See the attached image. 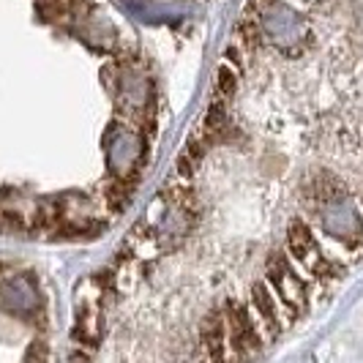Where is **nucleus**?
<instances>
[{
	"instance_id": "nucleus-1",
	"label": "nucleus",
	"mask_w": 363,
	"mask_h": 363,
	"mask_svg": "<svg viewBox=\"0 0 363 363\" xmlns=\"http://www.w3.org/2000/svg\"><path fill=\"white\" fill-rule=\"evenodd\" d=\"M265 284L273 290V295L279 298V303L284 306V311L292 320L306 309V281L295 273L290 265V259L284 255H273L268 259V271H265Z\"/></svg>"
},
{
	"instance_id": "nucleus-2",
	"label": "nucleus",
	"mask_w": 363,
	"mask_h": 363,
	"mask_svg": "<svg viewBox=\"0 0 363 363\" xmlns=\"http://www.w3.org/2000/svg\"><path fill=\"white\" fill-rule=\"evenodd\" d=\"M252 311H255L257 323H259V328H262V333H265L268 342L276 339V336L292 323V317L284 311V306L279 303V298L273 295V290L265 281L255 284V290H252Z\"/></svg>"
},
{
	"instance_id": "nucleus-3",
	"label": "nucleus",
	"mask_w": 363,
	"mask_h": 363,
	"mask_svg": "<svg viewBox=\"0 0 363 363\" xmlns=\"http://www.w3.org/2000/svg\"><path fill=\"white\" fill-rule=\"evenodd\" d=\"M287 255L292 259H298V262H306L309 268L320 259L314 233H311V227L303 218H295L290 227H287Z\"/></svg>"
},
{
	"instance_id": "nucleus-4",
	"label": "nucleus",
	"mask_w": 363,
	"mask_h": 363,
	"mask_svg": "<svg viewBox=\"0 0 363 363\" xmlns=\"http://www.w3.org/2000/svg\"><path fill=\"white\" fill-rule=\"evenodd\" d=\"M238 82H240V72H238L235 66H230L227 60H224V63H218L216 74H213V85H216V93H218V99H221V101H224V99H230V96L238 91Z\"/></svg>"
},
{
	"instance_id": "nucleus-5",
	"label": "nucleus",
	"mask_w": 363,
	"mask_h": 363,
	"mask_svg": "<svg viewBox=\"0 0 363 363\" xmlns=\"http://www.w3.org/2000/svg\"><path fill=\"white\" fill-rule=\"evenodd\" d=\"M224 128H227V109H224V101H216V104H211L208 112H205L202 134H218Z\"/></svg>"
},
{
	"instance_id": "nucleus-6",
	"label": "nucleus",
	"mask_w": 363,
	"mask_h": 363,
	"mask_svg": "<svg viewBox=\"0 0 363 363\" xmlns=\"http://www.w3.org/2000/svg\"><path fill=\"white\" fill-rule=\"evenodd\" d=\"M128 197H131V186H128L123 178H115V181L107 186V194H104V200H107V205L112 211H123V205L128 202Z\"/></svg>"
},
{
	"instance_id": "nucleus-7",
	"label": "nucleus",
	"mask_w": 363,
	"mask_h": 363,
	"mask_svg": "<svg viewBox=\"0 0 363 363\" xmlns=\"http://www.w3.org/2000/svg\"><path fill=\"white\" fill-rule=\"evenodd\" d=\"M72 363H88V355H85V352H74Z\"/></svg>"
},
{
	"instance_id": "nucleus-8",
	"label": "nucleus",
	"mask_w": 363,
	"mask_h": 363,
	"mask_svg": "<svg viewBox=\"0 0 363 363\" xmlns=\"http://www.w3.org/2000/svg\"><path fill=\"white\" fill-rule=\"evenodd\" d=\"M361 205H363V200H361Z\"/></svg>"
}]
</instances>
